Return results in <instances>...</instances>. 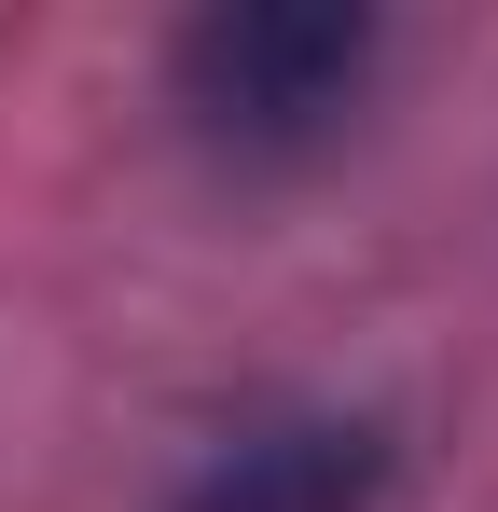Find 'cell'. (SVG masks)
I'll return each instance as SVG.
<instances>
[{
    "label": "cell",
    "instance_id": "6da1fadb",
    "mask_svg": "<svg viewBox=\"0 0 498 512\" xmlns=\"http://www.w3.org/2000/svg\"><path fill=\"white\" fill-rule=\"evenodd\" d=\"M388 28L346 0H208L166 42V97L222 167H305L360 125Z\"/></svg>",
    "mask_w": 498,
    "mask_h": 512
},
{
    "label": "cell",
    "instance_id": "7a4b0ae2",
    "mask_svg": "<svg viewBox=\"0 0 498 512\" xmlns=\"http://www.w3.org/2000/svg\"><path fill=\"white\" fill-rule=\"evenodd\" d=\"M388 471H402L388 416L277 402V416H236L222 443H194L166 512H388Z\"/></svg>",
    "mask_w": 498,
    "mask_h": 512
}]
</instances>
